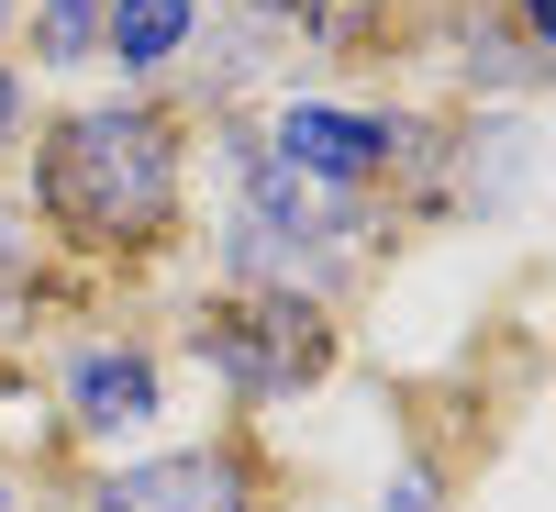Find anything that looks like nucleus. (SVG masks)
Segmentation results:
<instances>
[{
    "mask_svg": "<svg viewBox=\"0 0 556 512\" xmlns=\"http://www.w3.org/2000/svg\"><path fill=\"white\" fill-rule=\"evenodd\" d=\"M190 201V146L156 101H67L34 134V212L67 257H156Z\"/></svg>",
    "mask_w": 556,
    "mask_h": 512,
    "instance_id": "obj_1",
    "label": "nucleus"
},
{
    "mask_svg": "<svg viewBox=\"0 0 556 512\" xmlns=\"http://www.w3.org/2000/svg\"><path fill=\"white\" fill-rule=\"evenodd\" d=\"M223 146H235L223 278H235V290H301V301H323V290L367 257V201H356V190H323V178H301V167H278L245 123L223 134Z\"/></svg>",
    "mask_w": 556,
    "mask_h": 512,
    "instance_id": "obj_2",
    "label": "nucleus"
},
{
    "mask_svg": "<svg viewBox=\"0 0 556 512\" xmlns=\"http://www.w3.org/2000/svg\"><path fill=\"white\" fill-rule=\"evenodd\" d=\"M178 346L235 401H290V390H312L334 367V312L301 301V290H223V301H201V323Z\"/></svg>",
    "mask_w": 556,
    "mask_h": 512,
    "instance_id": "obj_3",
    "label": "nucleus"
},
{
    "mask_svg": "<svg viewBox=\"0 0 556 512\" xmlns=\"http://www.w3.org/2000/svg\"><path fill=\"white\" fill-rule=\"evenodd\" d=\"M256 146L278 157V167H301V178H323V190H379V178H401V157H412V123L401 112H367V101H278L267 112V134Z\"/></svg>",
    "mask_w": 556,
    "mask_h": 512,
    "instance_id": "obj_4",
    "label": "nucleus"
},
{
    "mask_svg": "<svg viewBox=\"0 0 556 512\" xmlns=\"http://www.w3.org/2000/svg\"><path fill=\"white\" fill-rule=\"evenodd\" d=\"M78 512H267V479L245 446H156L78 490Z\"/></svg>",
    "mask_w": 556,
    "mask_h": 512,
    "instance_id": "obj_5",
    "label": "nucleus"
},
{
    "mask_svg": "<svg viewBox=\"0 0 556 512\" xmlns=\"http://www.w3.org/2000/svg\"><path fill=\"white\" fill-rule=\"evenodd\" d=\"M56 412L89 435V446H123L167 412V357L134 346V335H89L67 367H56Z\"/></svg>",
    "mask_w": 556,
    "mask_h": 512,
    "instance_id": "obj_6",
    "label": "nucleus"
},
{
    "mask_svg": "<svg viewBox=\"0 0 556 512\" xmlns=\"http://www.w3.org/2000/svg\"><path fill=\"white\" fill-rule=\"evenodd\" d=\"M201 12H212V0H101V67H123V89L167 78L178 57H190Z\"/></svg>",
    "mask_w": 556,
    "mask_h": 512,
    "instance_id": "obj_7",
    "label": "nucleus"
},
{
    "mask_svg": "<svg viewBox=\"0 0 556 512\" xmlns=\"http://www.w3.org/2000/svg\"><path fill=\"white\" fill-rule=\"evenodd\" d=\"M34 23V67H101V0H12Z\"/></svg>",
    "mask_w": 556,
    "mask_h": 512,
    "instance_id": "obj_8",
    "label": "nucleus"
},
{
    "mask_svg": "<svg viewBox=\"0 0 556 512\" xmlns=\"http://www.w3.org/2000/svg\"><path fill=\"white\" fill-rule=\"evenodd\" d=\"M290 23L323 57H367V45H379V0H290Z\"/></svg>",
    "mask_w": 556,
    "mask_h": 512,
    "instance_id": "obj_9",
    "label": "nucleus"
},
{
    "mask_svg": "<svg viewBox=\"0 0 556 512\" xmlns=\"http://www.w3.org/2000/svg\"><path fill=\"white\" fill-rule=\"evenodd\" d=\"M379 512H445V501H434V469H424V457H401V469L379 479Z\"/></svg>",
    "mask_w": 556,
    "mask_h": 512,
    "instance_id": "obj_10",
    "label": "nucleus"
},
{
    "mask_svg": "<svg viewBox=\"0 0 556 512\" xmlns=\"http://www.w3.org/2000/svg\"><path fill=\"white\" fill-rule=\"evenodd\" d=\"M513 34L534 45V57H556V0H513Z\"/></svg>",
    "mask_w": 556,
    "mask_h": 512,
    "instance_id": "obj_11",
    "label": "nucleus"
},
{
    "mask_svg": "<svg viewBox=\"0 0 556 512\" xmlns=\"http://www.w3.org/2000/svg\"><path fill=\"white\" fill-rule=\"evenodd\" d=\"M0 34H12V0H0Z\"/></svg>",
    "mask_w": 556,
    "mask_h": 512,
    "instance_id": "obj_12",
    "label": "nucleus"
},
{
    "mask_svg": "<svg viewBox=\"0 0 556 512\" xmlns=\"http://www.w3.org/2000/svg\"><path fill=\"white\" fill-rule=\"evenodd\" d=\"M0 512H12V479H0Z\"/></svg>",
    "mask_w": 556,
    "mask_h": 512,
    "instance_id": "obj_13",
    "label": "nucleus"
}]
</instances>
